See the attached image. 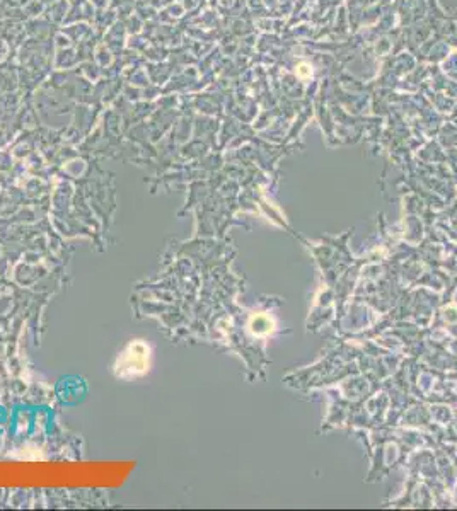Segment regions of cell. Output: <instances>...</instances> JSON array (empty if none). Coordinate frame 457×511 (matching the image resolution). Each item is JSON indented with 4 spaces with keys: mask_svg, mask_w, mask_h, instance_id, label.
I'll return each mask as SVG.
<instances>
[{
    "mask_svg": "<svg viewBox=\"0 0 457 511\" xmlns=\"http://www.w3.org/2000/svg\"><path fill=\"white\" fill-rule=\"evenodd\" d=\"M150 363V350L142 341H133L125 348L123 353L118 356L116 375L121 379H135L147 373Z\"/></svg>",
    "mask_w": 457,
    "mask_h": 511,
    "instance_id": "cell-1",
    "label": "cell"
},
{
    "mask_svg": "<svg viewBox=\"0 0 457 511\" xmlns=\"http://www.w3.org/2000/svg\"><path fill=\"white\" fill-rule=\"evenodd\" d=\"M311 73H312V70H311V66H309L307 64H302V65H298V68H297V75H298V77H302V79H305V77H309V75H311Z\"/></svg>",
    "mask_w": 457,
    "mask_h": 511,
    "instance_id": "cell-2",
    "label": "cell"
}]
</instances>
